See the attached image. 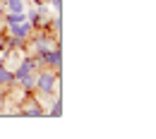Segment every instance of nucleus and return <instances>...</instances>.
<instances>
[{
	"label": "nucleus",
	"mask_w": 156,
	"mask_h": 139,
	"mask_svg": "<svg viewBox=\"0 0 156 139\" xmlns=\"http://www.w3.org/2000/svg\"><path fill=\"white\" fill-rule=\"evenodd\" d=\"M43 2H48V0H43Z\"/></svg>",
	"instance_id": "obj_16"
},
{
	"label": "nucleus",
	"mask_w": 156,
	"mask_h": 139,
	"mask_svg": "<svg viewBox=\"0 0 156 139\" xmlns=\"http://www.w3.org/2000/svg\"><path fill=\"white\" fill-rule=\"evenodd\" d=\"M46 5H53V10H55V12H62V0H48Z\"/></svg>",
	"instance_id": "obj_13"
},
{
	"label": "nucleus",
	"mask_w": 156,
	"mask_h": 139,
	"mask_svg": "<svg viewBox=\"0 0 156 139\" xmlns=\"http://www.w3.org/2000/svg\"><path fill=\"white\" fill-rule=\"evenodd\" d=\"M53 31H55V36L62 34V17H60V12H55V17H53Z\"/></svg>",
	"instance_id": "obj_12"
},
{
	"label": "nucleus",
	"mask_w": 156,
	"mask_h": 139,
	"mask_svg": "<svg viewBox=\"0 0 156 139\" xmlns=\"http://www.w3.org/2000/svg\"><path fill=\"white\" fill-rule=\"evenodd\" d=\"M0 2H5V0H0Z\"/></svg>",
	"instance_id": "obj_17"
},
{
	"label": "nucleus",
	"mask_w": 156,
	"mask_h": 139,
	"mask_svg": "<svg viewBox=\"0 0 156 139\" xmlns=\"http://www.w3.org/2000/svg\"><path fill=\"white\" fill-rule=\"evenodd\" d=\"M36 62L43 65V67H51V70L60 72V70H62V48H60V41L51 50H46L43 55H36Z\"/></svg>",
	"instance_id": "obj_2"
},
{
	"label": "nucleus",
	"mask_w": 156,
	"mask_h": 139,
	"mask_svg": "<svg viewBox=\"0 0 156 139\" xmlns=\"http://www.w3.org/2000/svg\"><path fill=\"white\" fill-rule=\"evenodd\" d=\"M5 12H27L24 0H5Z\"/></svg>",
	"instance_id": "obj_9"
},
{
	"label": "nucleus",
	"mask_w": 156,
	"mask_h": 139,
	"mask_svg": "<svg viewBox=\"0 0 156 139\" xmlns=\"http://www.w3.org/2000/svg\"><path fill=\"white\" fill-rule=\"evenodd\" d=\"M31 36H34V34H31ZM55 43H58V41L51 39V34H39V36L31 39V46H34V53H36V55H43V53L51 50Z\"/></svg>",
	"instance_id": "obj_5"
},
{
	"label": "nucleus",
	"mask_w": 156,
	"mask_h": 139,
	"mask_svg": "<svg viewBox=\"0 0 156 139\" xmlns=\"http://www.w3.org/2000/svg\"><path fill=\"white\" fill-rule=\"evenodd\" d=\"M58 75H60V72L51 70V67L36 72V84H34V89L39 91L41 96H51V94H55V91L60 89V86H58V82H60Z\"/></svg>",
	"instance_id": "obj_1"
},
{
	"label": "nucleus",
	"mask_w": 156,
	"mask_h": 139,
	"mask_svg": "<svg viewBox=\"0 0 156 139\" xmlns=\"http://www.w3.org/2000/svg\"><path fill=\"white\" fill-rule=\"evenodd\" d=\"M7 34H10V36H17V39H22V41H27L31 34H34V26L29 24V19L17 22V24H7Z\"/></svg>",
	"instance_id": "obj_4"
},
{
	"label": "nucleus",
	"mask_w": 156,
	"mask_h": 139,
	"mask_svg": "<svg viewBox=\"0 0 156 139\" xmlns=\"http://www.w3.org/2000/svg\"><path fill=\"white\" fill-rule=\"evenodd\" d=\"M22 46H24V41H22V39L10 36V34H7V39H5V48H10V50H20Z\"/></svg>",
	"instance_id": "obj_11"
},
{
	"label": "nucleus",
	"mask_w": 156,
	"mask_h": 139,
	"mask_svg": "<svg viewBox=\"0 0 156 139\" xmlns=\"http://www.w3.org/2000/svg\"><path fill=\"white\" fill-rule=\"evenodd\" d=\"M2 48H5V39L0 36V50H2Z\"/></svg>",
	"instance_id": "obj_15"
},
{
	"label": "nucleus",
	"mask_w": 156,
	"mask_h": 139,
	"mask_svg": "<svg viewBox=\"0 0 156 139\" xmlns=\"http://www.w3.org/2000/svg\"><path fill=\"white\" fill-rule=\"evenodd\" d=\"M15 84V75L12 70L5 67V62H0V86H12Z\"/></svg>",
	"instance_id": "obj_8"
},
{
	"label": "nucleus",
	"mask_w": 156,
	"mask_h": 139,
	"mask_svg": "<svg viewBox=\"0 0 156 139\" xmlns=\"http://www.w3.org/2000/svg\"><path fill=\"white\" fill-rule=\"evenodd\" d=\"M27 19H29V24H31V26H34V31H36V29H41V26L48 22V15H41L39 7H31V10L27 12Z\"/></svg>",
	"instance_id": "obj_7"
},
{
	"label": "nucleus",
	"mask_w": 156,
	"mask_h": 139,
	"mask_svg": "<svg viewBox=\"0 0 156 139\" xmlns=\"http://www.w3.org/2000/svg\"><path fill=\"white\" fill-rule=\"evenodd\" d=\"M22 115H27V118H41V115H46V108L41 106L39 101H29L22 108Z\"/></svg>",
	"instance_id": "obj_6"
},
{
	"label": "nucleus",
	"mask_w": 156,
	"mask_h": 139,
	"mask_svg": "<svg viewBox=\"0 0 156 139\" xmlns=\"http://www.w3.org/2000/svg\"><path fill=\"white\" fill-rule=\"evenodd\" d=\"M46 115H51V118H60V115H62V101L55 99V101H53V106L46 110Z\"/></svg>",
	"instance_id": "obj_10"
},
{
	"label": "nucleus",
	"mask_w": 156,
	"mask_h": 139,
	"mask_svg": "<svg viewBox=\"0 0 156 139\" xmlns=\"http://www.w3.org/2000/svg\"><path fill=\"white\" fill-rule=\"evenodd\" d=\"M36 67H39V62H36V58H22L20 65L12 70V75H15V84L20 79H24L27 75H31V72H36Z\"/></svg>",
	"instance_id": "obj_3"
},
{
	"label": "nucleus",
	"mask_w": 156,
	"mask_h": 139,
	"mask_svg": "<svg viewBox=\"0 0 156 139\" xmlns=\"http://www.w3.org/2000/svg\"><path fill=\"white\" fill-rule=\"evenodd\" d=\"M2 15H5V7H2V2H0V22H2Z\"/></svg>",
	"instance_id": "obj_14"
}]
</instances>
